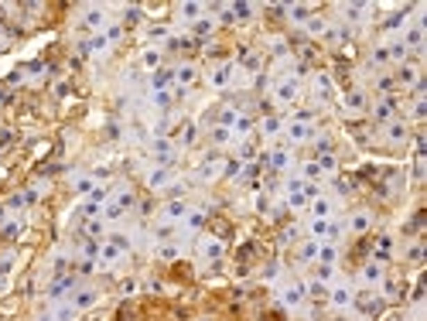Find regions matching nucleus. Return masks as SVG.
<instances>
[{
	"label": "nucleus",
	"mask_w": 427,
	"mask_h": 321,
	"mask_svg": "<svg viewBox=\"0 0 427 321\" xmlns=\"http://www.w3.org/2000/svg\"><path fill=\"white\" fill-rule=\"evenodd\" d=\"M79 283H82V277H79V274H62L58 281H51V287H48V297H51V301H69Z\"/></svg>",
	"instance_id": "obj_30"
},
{
	"label": "nucleus",
	"mask_w": 427,
	"mask_h": 321,
	"mask_svg": "<svg viewBox=\"0 0 427 321\" xmlns=\"http://www.w3.org/2000/svg\"><path fill=\"white\" fill-rule=\"evenodd\" d=\"M376 17V7L373 3H342L339 7V21L346 28H362V24H373Z\"/></svg>",
	"instance_id": "obj_16"
},
{
	"label": "nucleus",
	"mask_w": 427,
	"mask_h": 321,
	"mask_svg": "<svg viewBox=\"0 0 427 321\" xmlns=\"http://www.w3.org/2000/svg\"><path fill=\"white\" fill-rule=\"evenodd\" d=\"M301 195L305 199H318V195H325V185H318V181H305V188H301Z\"/></svg>",
	"instance_id": "obj_56"
},
{
	"label": "nucleus",
	"mask_w": 427,
	"mask_h": 321,
	"mask_svg": "<svg viewBox=\"0 0 427 321\" xmlns=\"http://www.w3.org/2000/svg\"><path fill=\"white\" fill-rule=\"evenodd\" d=\"M301 287H305V297H308V301H325V297H328V283H321L318 277H305Z\"/></svg>",
	"instance_id": "obj_48"
},
{
	"label": "nucleus",
	"mask_w": 427,
	"mask_h": 321,
	"mask_svg": "<svg viewBox=\"0 0 427 321\" xmlns=\"http://www.w3.org/2000/svg\"><path fill=\"white\" fill-rule=\"evenodd\" d=\"M171 140L178 144V151H188V147H195V144L202 140V126H198V123H192V120L182 123V126L171 133Z\"/></svg>",
	"instance_id": "obj_32"
},
{
	"label": "nucleus",
	"mask_w": 427,
	"mask_h": 321,
	"mask_svg": "<svg viewBox=\"0 0 427 321\" xmlns=\"http://www.w3.org/2000/svg\"><path fill=\"white\" fill-rule=\"evenodd\" d=\"M147 154H151L157 167H175L178 158H182V151H178V144L171 137H151L147 140Z\"/></svg>",
	"instance_id": "obj_12"
},
{
	"label": "nucleus",
	"mask_w": 427,
	"mask_h": 321,
	"mask_svg": "<svg viewBox=\"0 0 427 321\" xmlns=\"http://www.w3.org/2000/svg\"><path fill=\"white\" fill-rule=\"evenodd\" d=\"M294 174H298L301 181H318V185H325V174H321V167H318V160L314 158H298Z\"/></svg>",
	"instance_id": "obj_36"
},
{
	"label": "nucleus",
	"mask_w": 427,
	"mask_h": 321,
	"mask_svg": "<svg viewBox=\"0 0 427 321\" xmlns=\"http://www.w3.org/2000/svg\"><path fill=\"white\" fill-rule=\"evenodd\" d=\"M99 301H103V290L92 287V283H79L76 290H72V297H69V304L76 308L79 315H82V311H92Z\"/></svg>",
	"instance_id": "obj_24"
},
{
	"label": "nucleus",
	"mask_w": 427,
	"mask_h": 321,
	"mask_svg": "<svg viewBox=\"0 0 427 321\" xmlns=\"http://www.w3.org/2000/svg\"><path fill=\"white\" fill-rule=\"evenodd\" d=\"M339 260H342V246H335V242H321V246H318V263L339 267Z\"/></svg>",
	"instance_id": "obj_46"
},
{
	"label": "nucleus",
	"mask_w": 427,
	"mask_h": 321,
	"mask_svg": "<svg viewBox=\"0 0 427 321\" xmlns=\"http://www.w3.org/2000/svg\"><path fill=\"white\" fill-rule=\"evenodd\" d=\"M55 96H69V82H55Z\"/></svg>",
	"instance_id": "obj_58"
},
{
	"label": "nucleus",
	"mask_w": 427,
	"mask_h": 321,
	"mask_svg": "<svg viewBox=\"0 0 427 321\" xmlns=\"http://www.w3.org/2000/svg\"><path fill=\"white\" fill-rule=\"evenodd\" d=\"M106 51H110V41L103 35H86L79 41V55H86V58H103Z\"/></svg>",
	"instance_id": "obj_33"
},
{
	"label": "nucleus",
	"mask_w": 427,
	"mask_h": 321,
	"mask_svg": "<svg viewBox=\"0 0 427 321\" xmlns=\"http://www.w3.org/2000/svg\"><path fill=\"white\" fill-rule=\"evenodd\" d=\"M103 38L110 41V48H113V44H120V41L127 38V28H123L120 21H110V24H106V31H103Z\"/></svg>",
	"instance_id": "obj_54"
},
{
	"label": "nucleus",
	"mask_w": 427,
	"mask_h": 321,
	"mask_svg": "<svg viewBox=\"0 0 427 321\" xmlns=\"http://www.w3.org/2000/svg\"><path fill=\"white\" fill-rule=\"evenodd\" d=\"M383 297H380V290H373V287H355V311H362L366 318H376V315H383Z\"/></svg>",
	"instance_id": "obj_20"
},
{
	"label": "nucleus",
	"mask_w": 427,
	"mask_h": 321,
	"mask_svg": "<svg viewBox=\"0 0 427 321\" xmlns=\"http://www.w3.org/2000/svg\"><path fill=\"white\" fill-rule=\"evenodd\" d=\"M369 103H373V96L366 92V85H362V82H352L349 89H342V92H339V99H335L339 117H342V120H349V123L366 120Z\"/></svg>",
	"instance_id": "obj_1"
},
{
	"label": "nucleus",
	"mask_w": 427,
	"mask_h": 321,
	"mask_svg": "<svg viewBox=\"0 0 427 321\" xmlns=\"http://www.w3.org/2000/svg\"><path fill=\"white\" fill-rule=\"evenodd\" d=\"M305 96H308V103L314 110L318 106H328V103L339 99V82H335L332 72L314 69V72H308V79H305Z\"/></svg>",
	"instance_id": "obj_2"
},
{
	"label": "nucleus",
	"mask_w": 427,
	"mask_h": 321,
	"mask_svg": "<svg viewBox=\"0 0 427 321\" xmlns=\"http://www.w3.org/2000/svg\"><path fill=\"white\" fill-rule=\"evenodd\" d=\"M79 21H82V31H86V35H103L113 17H110V7H103V3H86V7L79 10Z\"/></svg>",
	"instance_id": "obj_11"
},
{
	"label": "nucleus",
	"mask_w": 427,
	"mask_h": 321,
	"mask_svg": "<svg viewBox=\"0 0 427 321\" xmlns=\"http://www.w3.org/2000/svg\"><path fill=\"white\" fill-rule=\"evenodd\" d=\"M321 126L311 120H291L287 117V123H284V133H280V144L284 147H291V151H298V147H308L311 140H314V133H318Z\"/></svg>",
	"instance_id": "obj_7"
},
{
	"label": "nucleus",
	"mask_w": 427,
	"mask_h": 321,
	"mask_svg": "<svg viewBox=\"0 0 427 321\" xmlns=\"http://www.w3.org/2000/svg\"><path fill=\"white\" fill-rule=\"evenodd\" d=\"M305 240V233H301V222H284V229L277 233V242L284 246V249H294L298 242Z\"/></svg>",
	"instance_id": "obj_40"
},
{
	"label": "nucleus",
	"mask_w": 427,
	"mask_h": 321,
	"mask_svg": "<svg viewBox=\"0 0 427 321\" xmlns=\"http://www.w3.org/2000/svg\"><path fill=\"white\" fill-rule=\"evenodd\" d=\"M17 270V249L14 246H7V249H0V274L3 277H10Z\"/></svg>",
	"instance_id": "obj_51"
},
{
	"label": "nucleus",
	"mask_w": 427,
	"mask_h": 321,
	"mask_svg": "<svg viewBox=\"0 0 427 321\" xmlns=\"http://www.w3.org/2000/svg\"><path fill=\"white\" fill-rule=\"evenodd\" d=\"M137 65H140V72H144V76H151V72H157V69H164V65H168V55H164L161 48H154V44H144V48H140V55H137Z\"/></svg>",
	"instance_id": "obj_29"
},
{
	"label": "nucleus",
	"mask_w": 427,
	"mask_h": 321,
	"mask_svg": "<svg viewBox=\"0 0 427 321\" xmlns=\"http://www.w3.org/2000/svg\"><path fill=\"white\" fill-rule=\"evenodd\" d=\"M72 192H76V195H92V192H96V174L76 178V181H72Z\"/></svg>",
	"instance_id": "obj_53"
},
{
	"label": "nucleus",
	"mask_w": 427,
	"mask_h": 321,
	"mask_svg": "<svg viewBox=\"0 0 427 321\" xmlns=\"http://www.w3.org/2000/svg\"><path fill=\"white\" fill-rule=\"evenodd\" d=\"M318 246H321V240H308V236H305V240L291 249V263H294L298 270H311V267L318 263Z\"/></svg>",
	"instance_id": "obj_23"
},
{
	"label": "nucleus",
	"mask_w": 427,
	"mask_h": 321,
	"mask_svg": "<svg viewBox=\"0 0 427 321\" xmlns=\"http://www.w3.org/2000/svg\"><path fill=\"white\" fill-rule=\"evenodd\" d=\"M117 10H120V24H123L127 31L147 21V17H144V7H140V3H123V7H117Z\"/></svg>",
	"instance_id": "obj_39"
},
{
	"label": "nucleus",
	"mask_w": 427,
	"mask_h": 321,
	"mask_svg": "<svg viewBox=\"0 0 427 321\" xmlns=\"http://www.w3.org/2000/svg\"><path fill=\"white\" fill-rule=\"evenodd\" d=\"M284 123H287V117L284 113H260L257 117V137L264 140V144H280V133H284Z\"/></svg>",
	"instance_id": "obj_17"
},
{
	"label": "nucleus",
	"mask_w": 427,
	"mask_h": 321,
	"mask_svg": "<svg viewBox=\"0 0 427 321\" xmlns=\"http://www.w3.org/2000/svg\"><path fill=\"white\" fill-rule=\"evenodd\" d=\"M188 199H164L161 205H157L154 219L157 222H168V226H178L182 229V222H185V215H188Z\"/></svg>",
	"instance_id": "obj_18"
},
{
	"label": "nucleus",
	"mask_w": 427,
	"mask_h": 321,
	"mask_svg": "<svg viewBox=\"0 0 427 321\" xmlns=\"http://www.w3.org/2000/svg\"><path fill=\"white\" fill-rule=\"evenodd\" d=\"M403 263H410V267H421V263H424V240H421V236H414V240L407 242Z\"/></svg>",
	"instance_id": "obj_45"
},
{
	"label": "nucleus",
	"mask_w": 427,
	"mask_h": 321,
	"mask_svg": "<svg viewBox=\"0 0 427 321\" xmlns=\"http://www.w3.org/2000/svg\"><path fill=\"white\" fill-rule=\"evenodd\" d=\"M280 201L287 205V212H305V208H308V199H305L301 192H298V195H280Z\"/></svg>",
	"instance_id": "obj_55"
},
{
	"label": "nucleus",
	"mask_w": 427,
	"mask_h": 321,
	"mask_svg": "<svg viewBox=\"0 0 427 321\" xmlns=\"http://www.w3.org/2000/svg\"><path fill=\"white\" fill-rule=\"evenodd\" d=\"M171 76H175V85H178V89H195V85L202 82V65H198L195 58H178V62L171 65Z\"/></svg>",
	"instance_id": "obj_19"
},
{
	"label": "nucleus",
	"mask_w": 427,
	"mask_h": 321,
	"mask_svg": "<svg viewBox=\"0 0 427 321\" xmlns=\"http://www.w3.org/2000/svg\"><path fill=\"white\" fill-rule=\"evenodd\" d=\"M229 7H233L236 24H253V17L260 14V7H253V3H229Z\"/></svg>",
	"instance_id": "obj_49"
},
{
	"label": "nucleus",
	"mask_w": 427,
	"mask_h": 321,
	"mask_svg": "<svg viewBox=\"0 0 427 321\" xmlns=\"http://www.w3.org/2000/svg\"><path fill=\"white\" fill-rule=\"evenodd\" d=\"M48 318H51V321H76L79 311L72 308V304H69V301H58V304L48 311Z\"/></svg>",
	"instance_id": "obj_50"
},
{
	"label": "nucleus",
	"mask_w": 427,
	"mask_h": 321,
	"mask_svg": "<svg viewBox=\"0 0 427 321\" xmlns=\"http://www.w3.org/2000/svg\"><path fill=\"white\" fill-rule=\"evenodd\" d=\"M178 178H175V167H147L144 171V185H147V192H168L171 185H175Z\"/></svg>",
	"instance_id": "obj_27"
},
{
	"label": "nucleus",
	"mask_w": 427,
	"mask_h": 321,
	"mask_svg": "<svg viewBox=\"0 0 427 321\" xmlns=\"http://www.w3.org/2000/svg\"><path fill=\"white\" fill-rule=\"evenodd\" d=\"M389 76H393V82H396V92H400V96H407V92L414 89V82L424 76V65H421V58H407L403 65L389 69Z\"/></svg>",
	"instance_id": "obj_13"
},
{
	"label": "nucleus",
	"mask_w": 427,
	"mask_h": 321,
	"mask_svg": "<svg viewBox=\"0 0 427 321\" xmlns=\"http://www.w3.org/2000/svg\"><path fill=\"white\" fill-rule=\"evenodd\" d=\"M110 201H113V205H117V208H123V212H134V208H137V192H134V188H130V185H123V188H117V192H113V195H110Z\"/></svg>",
	"instance_id": "obj_42"
},
{
	"label": "nucleus",
	"mask_w": 427,
	"mask_h": 321,
	"mask_svg": "<svg viewBox=\"0 0 427 321\" xmlns=\"http://www.w3.org/2000/svg\"><path fill=\"white\" fill-rule=\"evenodd\" d=\"M376 137H380V144H383L387 151H403V147L410 144V137H414V126L403 120V117H396V120L376 126Z\"/></svg>",
	"instance_id": "obj_5"
},
{
	"label": "nucleus",
	"mask_w": 427,
	"mask_h": 321,
	"mask_svg": "<svg viewBox=\"0 0 427 321\" xmlns=\"http://www.w3.org/2000/svg\"><path fill=\"white\" fill-rule=\"evenodd\" d=\"M205 140H209V147H216V151H233L236 147L233 130H229V126H216V123L205 130Z\"/></svg>",
	"instance_id": "obj_31"
},
{
	"label": "nucleus",
	"mask_w": 427,
	"mask_h": 321,
	"mask_svg": "<svg viewBox=\"0 0 427 321\" xmlns=\"http://www.w3.org/2000/svg\"><path fill=\"white\" fill-rule=\"evenodd\" d=\"M318 10L321 7H314V3H284V24L287 28H305Z\"/></svg>",
	"instance_id": "obj_26"
},
{
	"label": "nucleus",
	"mask_w": 427,
	"mask_h": 321,
	"mask_svg": "<svg viewBox=\"0 0 427 321\" xmlns=\"http://www.w3.org/2000/svg\"><path fill=\"white\" fill-rule=\"evenodd\" d=\"M260 277H264V281H277V277H280V263H277V260H271V263L264 267V274H260Z\"/></svg>",
	"instance_id": "obj_57"
},
{
	"label": "nucleus",
	"mask_w": 427,
	"mask_h": 321,
	"mask_svg": "<svg viewBox=\"0 0 427 321\" xmlns=\"http://www.w3.org/2000/svg\"><path fill=\"white\" fill-rule=\"evenodd\" d=\"M400 113H403V96H400V92H393V96H376V99L369 103L366 120L373 123V126H383V123L396 120Z\"/></svg>",
	"instance_id": "obj_6"
},
{
	"label": "nucleus",
	"mask_w": 427,
	"mask_h": 321,
	"mask_svg": "<svg viewBox=\"0 0 427 321\" xmlns=\"http://www.w3.org/2000/svg\"><path fill=\"white\" fill-rule=\"evenodd\" d=\"M147 85H151V92H164V89H171L175 85V76H171V65H164V69H157L147 76Z\"/></svg>",
	"instance_id": "obj_43"
},
{
	"label": "nucleus",
	"mask_w": 427,
	"mask_h": 321,
	"mask_svg": "<svg viewBox=\"0 0 427 321\" xmlns=\"http://www.w3.org/2000/svg\"><path fill=\"white\" fill-rule=\"evenodd\" d=\"M216 31H219V28H216V21H212V17H209V14H202V17H198V21H195L192 28H188V35H192V38H198V41L212 38V35H216Z\"/></svg>",
	"instance_id": "obj_44"
},
{
	"label": "nucleus",
	"mask_w": 427,
	"mask_h": 321,
	"mask_svg": "<svg viewBox=\"0 0 427 321\" xmlns=\"http://www.w3.org/2000/svg\"><path fill=\"white\" fill-rule=\"evenodd\" d=\"M366 65H369L373 72H389V55H387V44H383V41L366 48Z\"/></svg>",
	"instance_id": "obj_35"
},
{
	"label": "nucleus",
	"mask_w": 427,
	"mask_h": 321,
	"mask_svg": "<svg viewBox=\"0 0 427 321\" xmlns=\"http://www.w3.org/2000/svg\"><path fill=\"white\" fill-rule=\"evenodd\" d=\"M260 164L267 167V171H273V174H291L294 171V164H298V158H294V151L291 147H284V144H271L264 154H260Z\"/></svg>",
	"instance_id": "obj_8"
},
{
	"label": "nucleus",
	"mask_w": 427,
	"mask_h": 321,
	"mask_svg": "<svg viewBox=\"0 0 427 321\" xmlns=\"http://www.w3.org/2000/svg\"><path fill=\"white\" fill-rule=\"evenodd\" d=\"M171 103H175L171 89H164V92H151V106H154L157 113H168V110H171Z\"/></svg>",
	"instance_id": "obj_52"
},
{
	"label": "nucleus",
	"mask_w": 427,
	"mask_h": 321,
	"mask_svg": "<svg viewBox=\"0 0 427 321\" xmlns=\"http://www.w3.org/2000/svg\"><path fill=\"white\" fill-rule=\"evenodd\" d=\"M147 44H154V48H164V41L175 35V28L168 24V21H147Z\"/></svg>",
	"instance_id": "obj_37"
},
{
	"label": "nucleus",
	"mask_w": 427,
	"mask_h": 321,
	"mask_svg": "<svg viewBox=\"0 0 427 321\" xmlns=\"http://www.w3.org/2000/svg\"><path fill=\"white\" fill-rule=\"evenodd\" d=\"M7 219H10V215H7V208H0V222H7Z\"/></svg>",
	"instance_id": "obj_60"
},
{
	"label": "nucleus",
	"mask_w": 427,
	"mask_h": 321,
	"mask_svg": "<svg viewBox=\"0 0 427 321\" xmlns=\"http://www.w3.org/2000/svg\"><path fill=\"white\" fill-rule=\"evenodd\" d=\"M195 253H198V260H205V263H226L229 246H226V240H223V236L198 233V236H195Z\"/></svg>",
	"instance_id": "obj_10"
},
{
	"label": "nucleus",
	"mask_w": 427,
	"mask_h": 321,
	"mask_svg": "<svg viewBox=\"0 0 427 321\" xmlns=\"http://www.w3.org/2000/svg\"><path fill=\"white\" fill-rule=\"evenodd\" d=\"M271 103L277 106V113L301 106V103H305V82L294 79V76H273V82H271Z\"/></svg>",
	"instance_id": "obj_3"
},
{
	"label": "nucleus",
	"mask_w": 427,
	"mask_h": 321,
	"mask_svg": "<svg viewBox=\"0 0 427 321\" xmlns=\"http://www.w3.org/2000/svg\"><path fill=\"white\" fill-rule=\"evenodd\" d=\"M346 236H369L373 233V226H376V212L369 208V205H355V208H349L346 215Z\"/></svg>",
	"instance_id": "obj_9"
},
{
	"label": "nucleus",
	"mask_w": 427,
	"mask_h": 321,
	"mask_svg": "<svg viewBox=\"0 0 427 321\" xmlns=\"http://www.w3.org/2000/svg\"><path fill=\"white\" fill-rule=\"evenodd\" d=\"M223 174H226V158H205L198 164V171H195V181L216 185V181H223Z\"/></svg>",
	"instance_id": "obj_28"
},
{
	"label": "nucleus",
	"mask_w": 427,
	"mask_h": 321,
	"mask_svg": "<svg viewBox=\"0 0 427 321\" xmlns=\"http://www.w3.org/2000/svg\"><path fill=\"white\" fill-rule=\"evenodd\" d=\"M205 14V3H195V0H185V3H175L171 7V17H168V24L171 28H182V31H188L195 21Z\"/></svg>",
	"instance_id": "obj_15"
},
{
	"label": "nucleus",
	"mask_w": 427,
	"mask_h": 321,
	"mask_svg": "<svg viewBox=\"0 0 427 321\" xmlns=\"http://www.w3.org/2000/svg\"><path fill=\"white\" fill-rule=\"evenodd\" d=\"M305 304H308L305 287H301V281H298V277H291V281L280 287V308H284V311H301Z\"/></svg>",
	"instance_id": "obj_25"
},
{
	"label": "nucleus",
	"mask_w": 427,
	"mask_h": 321,
	"mask_svg": "<svg viewBox=\"0 0 427 321\" xmlns=\"http://www.w3.org/2000/svg\"><path fill=\"white\" fill-rule=\"evenodd\" d=\"M7 290H10V277H3V274H0V297H3Z\"/></svg>",
	"instance_id": "obj_59"
},
{
	"label": "nucleus",
	"mask_w": 427,
	"mask_h": 321,
	"mask_svg": "<svg viewBox=\"0 0 427 321\" xmlns=\"http://www.w3.org/2000/svg\"><path fill=\"white\" fill-rule=\"evenodd\" d=\"M205 222H209V212H205L202 205H192V208H188V215H185V222H182V229H188V233L198 236Z\"/></svg>",
	"instance_id": "obj_41"
},
{
	"label": "nucleus",
	"mask_w": 427,
	"mask_h": 321,
	"mask_svg": "<svg viewBox=\"0 0 427 321\" xmlns=\"http://www.w3.org/2000/svg\"><path fill=\"white\" fill-rule=\"evenodd\" d=\"M387 267L380 263V260H373V256H366L362 263H359V287H373V290H380V283L387 281Z\"/></svg>",
	"instance_id": "obj_22"
},
{
	"label": "nucleus",
	"mask_w": 427,
	"mask_h": 321,
	"mask_svg": "<svg viewBox=\"0 0 427 321\" xmlns=\"http://www.w3.org/2000/svg\"><path fill=\"white\" fill-rule=\"evenodd\" d=\"M305 215H314V219H335V215H346V212H342V201L335 199L332 192H325V195H318V199L308 201Z\"/></svg>",
	"instance_id": "obj_21"
},
{
	"label": "nucleus",
	"mask_w": 427,
	"mask_h": 321,
	"mask_svg": "<svg viewBox=\"0 0 427 321\" xmlns=\"http://www.w3.org/2000/svg\"><path fill=\"white\" fill-rule=\"evenodd\" d=\"M110 236V226H106V219L103 215H96V219H82V240H106Z\"/></svg>",
	"instance_id": "obj_38"
},
{
	"label": "nucleus",
	"mask_w": 427,
	"mask_h": 321,
	"mask_svg": "<svg viewBox=\"0 0 427 321\" xmlns=\"http://www.w3.org/2000/svg\"><path fill=\"white\" fill-rule=\"evenodd\" d=\"M154 260H157V263H168V267L182 263V240L157 242V246H154Z\"/></svg>",
	"instance_id": "obj_34"
},
{
	"label": "nucleus",
	"mask_w": 427,
	"mask_h": 321,
	"mask_svg": "<svg viewBox=\"0 0 427 321\" xmlns=\"http://www.w3.org/2000/svg\"><path fill=\"white\" fill-rule=\"evenodd\" d=\"M236 76H239V69L233 65V58H219V62H212L209 69H202V82H205L212 92H229L236 85Z\"/></svg>",
	"instance_id": "obj_4"
},
{
	"label": "nucleus",
	"mask_w": 427,
	"mask_h": 321,
	"mask_svg": "<svg viewBox=\"0 0 427 321\" xmlns=\"http://www.w3.org/2000/svg\"><path fill=\"white\" fill-rule=\"evenodd\" d=\"M328 24H332V21H328V17H325V14H321V10H318V14H314V17H311L308 24H305V28H301V31H305V35H308V38H325V31H328Z\"/></svg>",
	"instance_id": "obj_47"
},
{
	"label": "nucleus",
	"mask_w": 427,
	"mask_h": 321,
	"mask_svg": "<svg viewBox=\"0 0 427 321\" xmlns=\"http://www.w3.org/2000/svg\"><path fill=\"white\" fill-rule=\"evenodd\" d=\"M325 304H328L332 311H339V315L352 311V304H355V287H352L346 277H339V281L328 287V297H325Z\"/></svg>",
	"instance_id": "obj_14"
}]
</instances>
